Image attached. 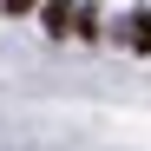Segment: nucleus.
Masks as SVG:
<instances>
[{
  "label": "nucleus",
  "mask_w": 151,
  "mask_h": 151,
  "mask_svg": "<svg viewBox=\"0 0 151 151\" xmlns=\"http://www.w3.org/2000/svg\"><path fill=\"white\" fill-rule=\"evenodd\" d=\"M72 13H79V7H66V0H46V7H40L46 33H72Z\"/></svg>",
  "instance_id": "1"
},
{
  "label": "nucleus",
  "mask_w": 151,
  "mask_h": 151,
  "mask_svg": "<svg viewBox=\"0 0 151 151\" xmlns=\"http://www.w3.org/2000/svg\"><path fill=\"white\" fill-rule=\"evenodd\" d=\"M132 46L151 53V13H132Z\"/></svg>",
  "instance_id": "2"
},
{
  "label": "nucleus",
  "mask_w": 151,
  "mask_h": 151,
  "mask_svg": "<svg viewBox=\"0 0 151 151\" xmlns=\"http://www.w3.org/2000/svg\"><path fill=\"white\" fill-rule=\"evenodd\" d=\"M0 7H7V13H33L40 0H0Z\"/></svg>",
  "instance_id": "3"
}]
</instances>
